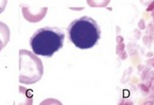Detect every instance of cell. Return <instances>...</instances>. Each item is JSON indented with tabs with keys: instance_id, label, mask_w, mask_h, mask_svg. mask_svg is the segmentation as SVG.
<instances>
[{
	"instance_id": "ba28073f",
	"label": "cell",
	"mask_w": 154,
	"mask_h": 105,
	"mask_svg": "<svg viewBox=\"0 0 154 105\" xmlns=\"http://www.w3.org/2000/svg\"><path fill=\"white\" fill-rule=\"evenodd\" d=\"M123 49H124V45H123V44L119 45H118V48H117V53H119L120 50H123Z\"/></svg>"
},
{
	"instance_id": "5b68a950",
	"label": "cell",
	"mask_w": 154,
	"mask_h": 105,
	"mask_svg": "<svg viewBox=\"0 0 154 105\" xmlns=\"http://www.w3.org/2000/svg\"><path fill=\"white\" fill-rule=\"evenodd\" d=\"M10 38H11V32L9 27L5 23L0 22V51L9 43Z\"/></svg>"
},
{
	"instance_id": "8992f818",
	"label": "cell",
	"mask_w": 154,
	"mask_h": 105,
	"mask_svg": "<svg viewBox=\"0 0 154 105\" xmlns=\"http://www.w3.org/2000/svg\"><path fill=\"white\" fill-rule=\"evenodd\" d=\"M111 0H86L87 4L92 8H105L109 5Z\"/></svg>"
},
{
	"instance_id": "6da1fadb",
	"label": "cell",
	"mask_w": 154,
	"mask_h": 105,
	"mask_svg": "<svg viewBox=\"0 0 154 105\" xmlns=\"http://www.w3.org/2000/svg\"><path fill=\"white\" fill-rule=\"evenodd\" d=\"M100 28L96 20L89 16H82L73 20L67 28L69 41L80 49H89L100 39Z\"/></svg>"
},
{
	"instance_id": "9c48e42d",
	"label": "cell",
	"mask_w": 154,
	"mask_h": 105,
	"mask_svg": "<svg viewBox=\"0 0 154 105\" xmlns=\"http://www.w3.org/2000/svg\"><path fill=\"white\" fill-rule=\"evenodd\" d=\"M153 7H154V3H153L152 5H150V6H149V8L148 9V11H150V10H152V9H153Z\"/></svg>"
},
{
	"instance_id": "7a4b0ae2",
	"label": "cell",
	"mask_w": 154,
	"mask_h": 105,
	"mask_svg": "<svg viewBox=\"0 0 154 105\" xmlns=\"http://www.w3.org/2000/svg\"><path fill=\"white\" fill-rule=\"evenodd\" d=\"M64 32L56 27H45L37 29L29 40L33 53L44 57H52L63 48Z\"/></svg>"
},
{
	"instance_id": "52a82bcc",
	"label": "cell",
	"mask_w": 154,
	"mask_h": 105,
	"mask_svg": "<svg viewBox=\"0 0 154 105\" xmlns=\"http://www.w3.org/2000/svg\"><path fill=\"white\" fill-rule=\"evenodd\" d=\"M7 3H8V0H0V14L5 11Z\"/></svg>"
},
{
	"instance_id": "277c9868",
	"label": "cell",
	"mask_w": 154,
	"mask_h": 105,
	"mask_svg": "<svg viewBox=\"0 0 154 105\" xmlns=\"http://www.w3.org/2000/svg\"><path fill=\"white\" fill-rule=\"evenodd\" d=\"M46 11H48V8H43V9H40L37 14H32L30 9L28 6H24V5L22 6V12H23L24 18L30 23H36V22H39L40 20H42L45 16Z\"/></svg>"
},
{
	"instance_id": "3957f363",
	"label": "cell",
	"mask_w": 154,
	"mask_h": 105,
	"mask_svg": "<svg viewBox=\"0 0 154 105\" xmlns=\"http://www.w3.org/2000/svg\"><path fill=\"white\" fill-rule=\"evenodd\" d=\"M44 74V65L36 54L26 49L19 51V82L33 84L39 82Z\"/></svg>"
},
{
	"instance_id": "30bf717a",
	"label": "cell",
	"mask_w": 154,
	"mask_h": 105,
	"mask_svg": "<svg viewBox=\"0 0 154 105\" xmlns=\"http://www.w3.org/2000/svg\"><path fill=\"white\" fill-rule=\"evenodd\" d=\"M117 42H118V43L122 42V37H117Z\"/></svg>"
}]
</instances>
